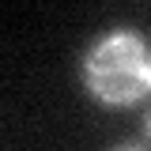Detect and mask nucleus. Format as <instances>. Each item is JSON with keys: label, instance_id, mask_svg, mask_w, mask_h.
<instances>
[{"label": "nucleus", "instance_id": "nucleus-3", "mask_svg": "<svg viewBox=\"0 0 151 151\" xmlns=\"http://www.w3.org/2000/svg\"><path fill=\"white\" fill-rule=\"evenodd\" d=\"M147 136H151V113H147Z\"/></svg>", "mask_w": 151, "mask_h": 151}, {"label": "nucleus", "instance_id": "nucleus-1", "mask_svg": "<svg viewBox=\"0 0 151 151\" xmlns=\"http://www.w3.org/2000/svg\"><path fill=\"white\" fill-rule=\"evenodd\" d=\"M83 87L106 106H136L151 94V49L147 42L117 27L83 53Z\"/></svg>", "mask_w": 151, "mask_h": 151}, {"label": "nucleus", "instance_id": "nucleus-2", "mask_svg": "<svg viewBox=\"0 0 151 151\" xmlns=\"http://www.w3.org/2000/svg\"><path fill=\"white\" fill-rule=\"evenodd\" d=\"M113 151H144V144H117Z\"/></svg>", "mask_w": 151, "mask_h": 151}]
</instances>
